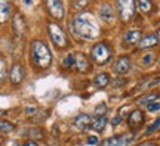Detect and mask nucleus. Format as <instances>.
Here are the masks:
<instances>
[{
    "mask_svg": "<svg viewBox=\"0 0 160 146\" xmlns=\"http://www.w3.org/2000/svg\"><path fill=\"white\" fill-rule=\"evenodd\" d=\"M108 83H110V77H108V74H105V73L98 74L97 77H95V80H93V84L97 86V87H99V89L107 87Z\"/></svg>",
    "mask_w": 160,
    "mask_h": 146,
    "instance_id": "obj_18",
    "label": "nucleus"
},
{
    "mask_svg": "<svg viewBox=\"0 0 160 146\" xmlns=\"http://www.w3.org/2000/svg\"><path fill=\"white\" fill-rule=\"evenodd\" d=\"M15 130V125L9 121H5V120H0V133L2 134H9Z\"/></svg>",
    "mask_w": 160,
    "mask_h": 146,
    "instance_id": "obj_20",
    "label": "nucleus"
},
{
    "mask_svg": "<svg viewBox=\"0 0 160 146\" xmlns=\"http://www.w3.org/2000/svg\"><path fill=\"white\" fill-rule=\"evenodd\" d=\"M12 27H13V31H15V34L18 37H24L27 34V21L22 16V13H15L13 15Z\"/></svg>",
    "mask_w": 160,
    "mask_h": 146,
    "instance_id": "obj_6",
    "label": "nucleus"
},
{
    "mask_svg": "<svg viewBox=\"0 0 160 146\" xmlns=\"http://www.w3.org/2000/svg\"><path fill=\"white\" fill-rule=\"evenodd\" d=\"M153 61H154V55H153V53H147V55L142 58L144 65H151V64H153Z\"/></svg>",
    "mask_w": 160,
    "mask_h": 146,
    "instance_id": "obj_30",
    "label": "nucleus"
},
{
    "mask_svg": "<svg viewBox=\"0 0 160 146\" xmlns=\"http://www.w3.org/2000/svg\"><path fill=\"white\" fill-rule=\"evenodd\" d=\"M111 123H113V125H117V124L120 123V117H116L114 120H113V121H111Z\"/></svg>",
    "mask_w": 160,
    "mask_h": 146,
    "instance_id": "obj_34",
    "label": "nucleus"
},
{
    "mask_svg": "<svg viewBox=\"0 0 160 146\" xmlns=\"http://www.w3.org/2000/svg\"><path fill=\"white\" fill-rule=\"evenodd\" d=\"M36 112H37V109H36L34 106H28V108H25V114H28V115H30V114H36Z\"/></svg>",
    "mask_w": 160,
    "mask_h": 146,
    "instance_id": "obj_32",
    "label": "nucleus"
},
{
    "mask_svg": "<svg viewBox=\"0 0 160 146\" xmlns=\"http://www.w3.org/2000/svg\"><path fill=\"white\" fill-rule=\"evenodd\" d=\"M144 123V114L142 111H139V109H135V111H132L131 115H129V125H131L132 129H138V127H141Z\"/></svg>",
    "mask_w": 160,
    "mask_h": 146,
    "instance_id": "obj_11",
    "label": "nucleus"
},
{
    "mask_svg": "<svg viewBox=\"0 0 160 146\" xmlns=\"http://www.w3.org/2000/svg\"><path fill=\"white\" fill-rule=\"evenodd\" d=\"M105 124H107V118L102 115V117H98L95 121H92V123H91V127L93 130H97V131H101V130L105 127Z\"/></svg>",
    "mask_w": 160,
    "mask_h": 146,
    "instance_id": "obj_21",
    "label": "nucleus"
},
{
    "mask_svg": "<svg viewBox=\"0 0 160 146\" xmlns=\"http://www.w3.org/2000/svg\"><path fill=\"white\" fill-rule=\"evenodd\" d=\"M11 16V3L9 0H0V24L6 22Z\"/></svg>",
    "mask_w": 160,
    "mask_h": 146,
    "instance_id": "obj_15",
    "label": "nucleus"
},
{
    "mask_svg": "<svg viewBox=\"0 0 160 146\" xmlns=\"http://www.w3.org/2000/svg\"><path fill=\"white\" fill-rule=\"evenodd\" d=\"M31 61L40 69H46V68L51 67L52 55L45 41H42V40L31 41Z\"/></svg>",
    "mask_w": 160,
    "mask_h": 146,
    "instance_id": "obj_2",
    "label": "nucleus"
},
{
    "mask_svg": "<svg viewBox=\"0 0 160 146\" xmlns=\"http://www.w3.org/2000/svg\"><path fill=\"white\" fill-rule=\"evenodd\" d=\"M157 40L160 41V28H159V31H157Z\"/></svg>",
    "mask_w": 160,
    "mask_h": 146,
    "instance_id": "obj_36",
    "label": "nucleus"
},
{
    "mask_svg": "<svg viewBox=\"0 0 160 146\" xmlns=\"http://www.w3.org/2000/svg\"><path fill=\"white\" fill-rule=\"evenodd\" d=\"M24 2H25L27 5H31V0H24Z\"/></svg>",
    "mask_w": 160,
    "mask_h": 146,
    "instance_id": "obj_37",
    "label": "nucleus"
},
{
    "mask_svg": "<svg viewBox=\"0 0 160 146\" xmlns=\"http://www.w3.org/2000/svg\"><path fill=\"white\" fill-rule=\"evenodd\" d=\"M74 65L76 68H77V71L79 73H88L89 69H91V62H89V59L83 55V53H79L77 56L74 58Z\"/></svg>",
    "mask_w": 160,
    "mask_h": 146,
    "instance_id": "obj_10",
    "label": "nucleus"
},
{
    "mask_svg": "<svg viewBox=\"0 0 160 146\" xmlns=\"http://www.w3.org/2000/svg\"><path fill=\"white\" fill-rule=\"evenodd\" d=\"M129 68H131V61H129V58L128 56H122L119 58V61H117V64H116V73L120 74V75H123V74H126L128 71H129Z\"/></svg>",
    "mask_w": 160,
    "mask_h": 146,
    "instance_id": "obj_14",
    "label": "nucleus"
},
{
    "mask_svg": "<svg viewBox=\"0 0 160 146\" xmlns=\"http://www.w3.org/2000/svg\"><path fill=\"white\" fill-rule=\"evenodd\" d=\"M141 39H142V34H141L139 30H131V31H128L125 35V41L128 45H135V43H138Z\"/></svg>",
    "mask_w": 160,
    "mask_h": 146,
    "instance_id": "obj_16",
    "label": "nucleus"
},
{
    "mask_svg": "<svg viewBox=\"0 0 160 146\" xmlns=\"http://www.w3.org/2000/svg\"><path fill=\"white\" fill-rule=\"evenodd\" d=\"M24 77H25V71H24V67L21 64H13L11 68V73H9V78H11V83L13 86H18L22 83Z\"/></svg>",
    "mask_w": 160,
    "mask_h": 146,
    "instance_id": "obj_8",
    "label": "nucleus"
},
{
    "mask_svg": "<svg viewBox=\"0 0 160 146\" xmlns=\"http://www.w3.org/2000/svg\"><path fill=\"white\" fill-rule=\"evenodd\" d=\"M141 146H157L156 143H144V145H141Z\"/></svg>",
    "mask_w": 160,
    "mask_h": 146,
    "instance_id": "obj_35",
    "label": "nucleus"
},
{
    "mask_svg": "<svg viewBox=\"0 0 160 146\" xmlns=\"http://www.w3.org/2000/svg\"><path fill=\"white\" fill-rule=\"evenodd\" d=\"M22 146H39V145H37L34 140H28V142H25Z\"/></svg>",
    "mask_w": 160,
    "mask_h": 146,
    "instance_id": "obj_33",
    "label": "nucleus"
},
{
    "mask_svg": "<svg viewBox=\"0 0 160 146\" xmlns=\"http://www.w3.org/2000/svg\"><path fill=\"white\" fill-rule=\"evenodd\" d=\"M27 136L31 137V139H42V137H43V133H42L39 129H30Z\"/></svg>",
    "mask_w": 160,
    "mask_h": 146,
    "instance_id": "obj_24",
    "label": "nucleus"
},
{
    "mask_svg": "<svg viewBox=\"0 0 160 146\" xmlns=\"http://www.w3.org/2000/svg\"><path fill=\"white\" fill-rule=\"evenodd\" d=\"M150 112H156V111H160V102H151L147 105Z\"/></svg>",
    "mask_w": 160,
    "mask_h": 146,
    "instance_id": "obj_29",
    "label": "nucleus"
},
{
    "mask_svg": "<svg viewBox=\"0 0 160 146\" xmlns=\"http://www.w3.org/2000/svg\"><path fill=\"white\" fill-rule=\"evenodd\" d=\"M88 143H89V145H97V143H98V137H97V136H91V137L88 139Z\"/></svg>",
    "mask_w": 160,
    "mask_h": 146,
    "instance_id": "obj_31",
    "label": "nucleus"
},
{
    "mask_svg": "<svg viewBox=\"0 0 160 146\" xmlns=\"http://www.w3.org/2000/svg\"><path fill=\"white\" fill-rule=\"evenodd\" d=\"M62 65L65 68H71L73 65H74V56L71 55V53H68L67 56L64 58V62H62Z\"/></svg>",
    "mask_w": 160,
    "mask_h": 146,
    "instance_id": "obj_25",
    "label": "nucleus"
},
{
    "mask_svg": "<svg viewBox=\"0 0 160 146\" xmlns=\"http://www.w3.org/2000/svg\"><path fill=\"white\" fill-rule=\"evenodd\" d=\"M159 43V40H157V35L154 34H150L147 37H144V39L139 40V47L141 49H147V47H153Z\"/></svg>",
    "mask_w": 160,
    "mask_h": 146,
    "instance_id": "obj_17",
    "label": "nucleus"
},
{
    "mask_svg": "<svg viewBox=\"0 0 160 146\" xmlns=\"http://www.w3.org/2000/svg\"><path fill=\"white\" fill-rule=\"evenodd\" d=\"M91 121H92L91 115H88V114H79V115L74 118L73 123H74V125L79 130H86L91 125Z\"/></svg>",
    "mask_w": 160,
    "mask_h": 146,
    "instance_id": "obj_13",
    "label": "nucleus"
},
{
    "mask_svg": "<svg viewBox=\"0 0 160 146\" xmlns=\"http://www.w3.org/2000/svg\"><path fill=\"white\" fill-rule=\"evenodd\" d=\"M73 31L83 40H95L99 35V27L91 13H79L73 21Z\"/></svg>",
    "mask_w": 160,
    "mask_h": 146,
    "instance_id": "obj_1",
    "label": "nucleus"
},
{
    "mask_svg": "<svg viewBox=\"0 0 160 146\" xmlns=\"http://www.w3.org/2000/svg\"><path fill=\"white\" fill-rule=\"evenodd\" d=\"M138 9L142 13H148L153 11V2L151 0H138Z\"/></svg>",
    "mask_w": 160,
    "mask_h": 146,
    "instance_id": "obj_19",
    "label": "nucleus"
},
{
    "mask_svg": "<svg viewBox=\"0 0 160 146\" xmlns=\"http://www.w3.org/2000/svg\"><path fill=\"white\" fill-rule=\"evenodd\" d=\"M111 58V50L105 43H97L92 47V59L97 64H107Z\"/></svg>",
    "mask_w": 160,
    "mask_h": 146,
    "instance_id": "obj_4",
    "label": "nucleus"
},
{
    "mask_svg": "<svg viewBox=\"0 0 160 146\" xmlns=\"http://www.w3.org/2000/svg\"><path fill=\"white\" fill-rule=\"evenodd\" d=\"M132 139H133L132 133H128V134H123V136H116V137L107 139L102 143V146H129Z\"/></svg>",
    "mask_w": 160,
    "mask_h": 146,
    "instance_id": "obj_9",
    "label": "nucleus"
},
{
    "mask_svg": "<svg viewBox=\"0 0 160 146\" xmlns=\"http://www.w3.org/2000/svg\"><path fill=\"white\" fill-rule=\"evenodd\" d=\"M105 111H107V106H105L104 103H101V105H98V106L95 108V115H97V117H102L104 114H105Z\"/></svg>",
    "mask_w": 160,
    "mask_h": 146,
    "instance_id": "obj_27",
    "label": "nucleus"
},
{
    "mask_svg": "<svg viewBox=\"0 0 160 146\" xmlns=\"http://www.w3.org/2000/svg\"><path fill=\"white\" fill-rule=\"evenodd\" d=\"M48 31H49V35H51L53 45L59 47V49H64L67 47V37H65V33L62 31V28L55 22H49L48 24Z\"/></svg>",
    "mask_w": 160,
    "mask_h": 146,
    "instance_id": "obj_3",
    "label": "nucleus"
},
{
    "mask_svg": "<svg viewBox=\"0 0 160 146\" xmlns=\"http://www.w3.org/2000/svg\"><path fill=\"white\" fill-rule=\"evenodd\" d=\"M6 78V65L3 61H0V84L5 81Z\"/></svg>",
    "mask_w": 160,
    "mask_h": 146,
    "instance_id": "obj_26",
    "label": "nucleus"
},
{
    "mask_svg": "<svg viewBox=\"0 0 160 146\" xmlns=\"http://www.w3.org/2000/svg\"><path fill=\"white\" fill-rule=\"evenodd\" d=\"M46 7H48L52 18H55V19L64 18V6L61 3V0H46Z\"/></svg>",
    "mask_w": 160,
    "mask_h": 146,
    "instance_id": "obj_7",
    "label": "nucleus"
},
{
    "mask_svg": "<svg viewBox=\"0 0 160 146\" xmlns=\"http://www.w3.org/2000/svg\"><path fill=\"white\" fill-rule=\"evenodd\" d=\"M99 15H101V19L105 21V22H111L114 19V9L110 3H104L99 9Z\"/></svg>",
    "mask_w": 160,
    "mask_h": 146,
    "instance_id": "obj_12",
    "label": "nucleus"
},
{
    "mask_svg": "<svg viewBox=\"0 0 160 146\" xmlns=\"http://www.w3.org/2000/svg\"><path fill=\"white\" fill-rule=\"evenodd\" d=\"M73 3V9H76V11H80V9H83V7H86L88 6V3H89V0H73L71 2Z\"/></svg>",
    "mask_w": 160,
    "mask_h": 146,
    "instance_id": "obj_22",
    "label": "nucleus"
},
{
    "mask_svg": "<svg viewBox=\"0 0 160 146\" xmlns=\"http://www.w3.org/2000/svg\"><path fill=\"white\" fill-rule=\"evenodd\" d=\"M159 127H160V118H157L154 123H153L148 127V129H147V134H151V133H153V131H156V130L159 129Z\"/></svg>",
    "mask_w": 160,
    "mask_h": 146,
    "instance_id": "obj_28",
    "label": "nucleus"
},
{
    "mask_svg": "<svg viewBox=\"0 0 160 146\" xmlns=\"http://www.w3.org/2000/svg\"><path fill=\"white\" fill-rule=\"evenodd\" d=\"M157 97H159V95H157V93H153V95L144 96L142 99H139L138 102H139V103H147V105H148V103H151V102H154Z\"/></svg>",
    "mask_w": 160,
    "mask_h": 146,
    "instance_id": "obj_23",
    "label": "nucleus"
},
{
    "mask_svg": "<svg viewBox=\"0 0 160 146\" xmlns=\"http://www.w3.org/2000/svg\"><path fill=\"white\" fill-rule=\"evenodd\" d=\"M117 11L122 21H131L135 13V0H117Z\"/></svg>",
    "mask_w": 160,
    "mask_h": 146,
    "instance_id": "obj_5",
    "label": "nucleus"
}]
</instances>
